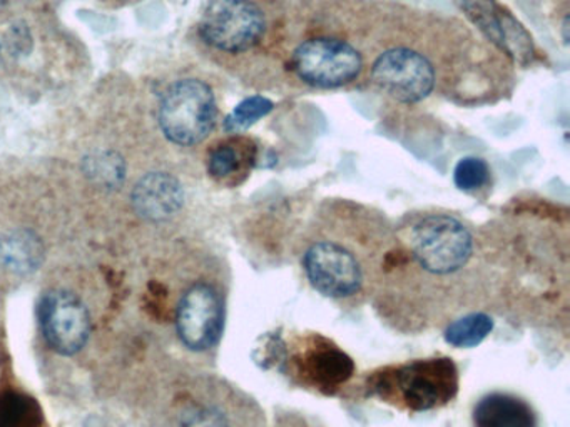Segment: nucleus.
Instances as JSON below:
<instances>
[{
    "instance_id": "obj_1",
    "label": "nucleus",
    "mask_w": 570,
    "mask_h": 427,
    "mask_svg": "<svg viewBox=\"0 0 570 427\" xmlns=\"http://www.w3.org/2000/svg\"><path fill=\"white\" fill-rule=\"evenodd\" d=\"M500 299L495 267L452 214H423L393 239L372 304L402 334L442 329Z\"/></svg>"
},
{
    "instance_id": "obj_2",
    "label": "nucleus",
    "mask_w": 570,
    "mask_h": 427,
    "mask_svg": "<svg viewBox=\"0 0 570 427\" xmlns=\"http://www.w3.org/2000/svg\"><path fill=\"white\" fill-rule=\"evenodd\" d=\"M393 239L389 227L366 210L343 206L323 212L302 250L309 286L342 309L372 302Z\"/></svg>"
},
{
    "instance_id": "obj_3",
    "label": "nucleus",
    "mask_w": 570,
    "mask_h": 427,
    "mask_svg": "<svg viewBox=\"0 0 570 427\" xmlns=\"http://www.w3.org/2000/svg\"><path fill=\"white\" fill-rule=\"evenodd\" d=\"M460 374L450 357H429L382 367L368 376L366 393L405 413L442 409L459 393Z\"/></svg>"
},
{
    "instance_id": "obj_4",
    "label": "nucleus",
    "mask_w": 570,
    "mask_h": 427,
    "mask_svg": "<svg viewBox=\"0 0 570 427\" xmlns=\"http://www.w3.org/2000/svg\"><path fill=\"white\" fill-rule=\"evenodd\" d=\"M228 282L219 274H199L183 280L173 307L176 339L189 352L216 350L225 332Z\"/></svg>"
},
{
    "instance_id": "obj_5",
    "label": "nucleus",
    "mask_w": 570,
    "mask_h": 427,
    "mask_svg": "<svg viewBox=\"0 0 570 427\" xmlns=\"http://www.w3.org/2000/svg\"><path fill=\"white\" fill-rule=\"evenodd\" d=\"M173 427H266L259 407L233 386L203 379L176 400Z\"/></svg>"
},
{
    "instance_id": "obj_6",
    "label": "nucleus",
    "mask_w": 570,
    "mask_h": 427,
    "mask_svg": "<svg viewBox=\"0 0 570 427\" xmlns=\"http://www.w3.org/2000/svg\"><path fill=\"white\" fill-rule=\"evenodd\" d=\"M38 322L46 346L61 357L81 354L95 332L88 302L66 286H51L41 294Z\"/></svg>"
},
{
    "instance_id": "obj_7",
    "label": "nucleus",
    "mask_w": 570,
    "mask_h": 427,
    "mask_svg": "<svg viewBox=\"0 0 570 427\" xmlns=\"http://www.w3.org/2000/svg\"><path fill=\"white\" fill-rule=\"evenodd\" d=\"M216 116L212 87L203 80L183 79L166 90L159 107V126L171 142L196 146L209 136Z\"/></svg>"
},
{
    "instance_id": "obj_8",
    "label": "nucleus",
    "mask_w": 570,
    "mask_h": 427,
    "mask_svg": "<svg viewBox=\"0 0 570 427\" xmlns=\"http://www.w3.org/2000/svg\"><path fill=\"white\" fill-rule=\"evenodd\" d=\"M283 364L286 376L296 384L323 394L338 393L355 374L353 360L318 334L296 337L286 349Z\"/></svg>"
},
{
    "instance_id": "obj_9",
    "label": "nucleus",
    "mask_w": 570,
    "mask_h": 427,
    "mask_svg": "<svg viewBox=\"0 0 570 427\" xmlns=\"http://www.w3.org/2000/svg\"><path fill=\"white\" fill-rule=\"evenodd\" d=\"M265 32V13L253 0H212L199 20V36L222 52H248Z\"/></svg>"
},
{
    "instance_id": "obj_10",
    "label": "nucleus",
    "mask_w": 570,
    "mask_h": 427,
    "mask_svg": "<svg viewBox=\"0 0 570 427\" xmlns=\"http://www.w3.org/2000/svg\"><path fill=\"white\" fill-rule=\"evenodd\" d=\"M292 67L303 82L320 89H335L360 76L363 60L352 43L332 37H316L296 47Z\"/></svg>"
},
{
    "instance_id": "obj_11",
    "label": "nucleus",
    "mask_w": 570,
    "mask_h": 427,
    "mask_svg": "<svg viewBox=\"0 0 570 427\" xmlns=\"http://www.w3.org/2000/svg\"><path fill=\"white\" fill-rule=\"evenodd\" d=\"M372 79L396 102L416 103L435 87V69L422 53L405 47L385 50L372 67Z\"/></svg>"
},
{
    "instance_id": "obj_12",
    "label": "nucleus",
    "mask_w": 570,
    "mask_h": 427,
    "mask_svg": "<svg viewBox=\"0 0 570 427\" xmlns=\"http://www.w3.org/2000/svg\"><path fill=\"white\" fill-rule=\"evenodd\" d=\"M132 209L149 222H166L178 216L185 206V189L168 172H151L142 177L131 193Z\"/></svg>"
},
{
    "instance_id": "obj_13",
    "label": "nucleus",
    "mask_w": 570,
    "mask_h": 427,
    "mask_svg": "<svg viewBox=\"0 0 570 427\" xmlns=\"http://www.w3.org/2000/svg\"><path fill=\"white\" fill-rule=\"evenodd\" d=\"M475 427H537V414L522 397L510 393L485 394L473 407Z\"/></svg>"
},
{
    "instance_id": "obj_14",
    "label": "nucleus",
    "mask_w": 570,
    "mask_h": 427,
    "mask_svg": "<svg viewBox=\"0 0 570 427\" xmlns=\"http://www.w3.org/2000/svg\"><path fill=\"white\" fill-rule=\"evenodd\" d=\"M45 259V247L32 230L18 229L0 237V266L16 276L35 272Z\"/></svg>"
},
{
    "instance_id": "obj_15",
    "label": "nucleus",
    "mask_w": 570,
    "mask_h": 427,
    "mask_svg": "<svg viewBox=\"0 0 570 427\" xmlns=\"http://www.w3.org/2000/svg\"><path fill=\"white\" fill-rule=\"evenodd\" d=\"M0 427H46L45 413L24 390L4 387L0 389Z\"/></svg>"
},
{
    "instance_id": "obj_16",
    "label": "nucleus",
    "mask_w": 570,
    "mask_h": 427,
    "mask_svg": "<svg viewBox=\"0 0 570 427\" xmlns=\"http://www.w3.org/2000/svg\"><path fill=\"white\" fill-rule=\"evenodd\" d=\"M445 340L456 349H470L479 346L493 329V319L485 310L463 314L452 322L446 324Z\"/></svg>"
},
{
    "instance_id": "obj_17",
    "label": "nucleus",
    "mask_w": 570,
    "mask_h": 427,
    "mask_svg": "<svg viewBox=\"0 0 570 427\" xmlns=\"http://www.w3.org/2000/svg\"><path fill=\"white\" fill-rule=\"evenodd\" d=\"M255 159L249 147H238L236 143H222L212 150L208 159V170L215 179H235L238 173L248 169L252 160Z\"/></svg>"
},
{
    "instance_id": "obj_18",
    "label": "nucleus",
    "mask_w": 570,
    "mask_h": 427,
    "mask_svg": "<svg viewBox=\"0 0 570 427\" xmlns=\"http://www.w3.org/2000/svg\"><path fill=\"white\" fill-rule=\"evenodd\" d=\"M86 173L99 186L111 189L125 180V162L115 152H98L85 162Z\"/></svg>"
},
{
    "instance_id": "obj_19",
    "label": "nucleus",
    "mask_w": 570,
    "mask_h": 427,
    "mask_svg": "<svg viewBox=\"0 0 570 427\" xmlns=\"http://www.w3.org/2000/svg\"><path fill=\"white\" fill-rule=\"evenodd\" d=\"M273 110V102L263 96H253L239 102L232 113L226 117V132H239V130L248 129L249 126L268 116Z\"/></svg>"
},
{
    "instance_id": "obj_20",
    "label": "nucleus",
    "mask_w": 570,
    "mask_h": 427,
    "mask_svg": "<svg viewBox=\"0 0 570 427\" xmlns=\"http://www.w3.org/2000/svg\"><path fill=\"white\" fill-rule=\"evenodd\" d=\"M490 169L485 160L479 157H465L456 163L453 170V180L460 190L473 192V190L482 189L489 182Z\"/></svg>"
},
{
    "instance_id": "obj_21",
    "label": "nucleus",
    "mask_w": 570,
    "mask_h": 427,
    "mask_svg": "<svg viewBox=\"0 0 570 427\" xmlns=\"http://www.w3.org/2000/svg\"><path fill=\"white\" fill-rule=\"evenodd\" d=\"M569 17H566V20H563L562 23V30H563V42L569 43Z\"/></svg>"
},
{
    "instance_id": "obj_22",
    "label": "nucleus",
    "mask_w": 570,
    "mask_h": 427,
    "mask_svg": "<svg viewBox=\"0 0 570 427\" xmlns=\"http://www.w3.org/2000/svg\"><path fill=\"white\" fill-rule=\"evenodd\" d=\"M6 2H8V0H0V7L4 6Z\"/></svg>"
}]
</instances>
